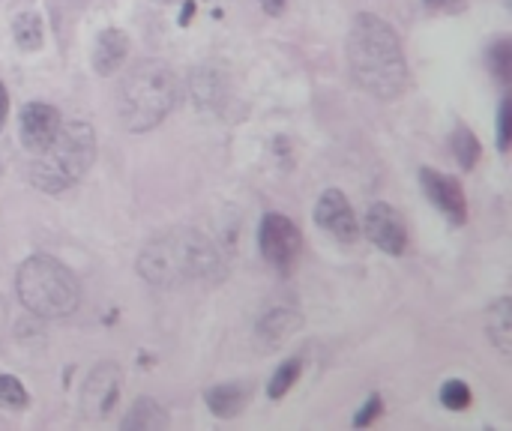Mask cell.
<instances>
[{
  "instance_id": "1",
  "label": "cell",
  "mask_w": 512,
  "mask_h": 431,
  "mask_svg": "<svg viewBox=\"0 0 512 431\" xmlns=\"http://www.w3.org/2000/svg\"><path fill=\"white\" fill-rule=\"evenodd\" d=\"M348 66L354 81L375 99H399L408 87V63L399 33L372 12H360L348 30Z\"/></svg>"
},
{
  "instance_id": "2",
  "label": "cell",
  "mask_w": 512,
  "mask_h": 431,
  "mask_svg": "<svg viewBox=\"0 0 512 431\" xmlns=\"http://www.w3.org/2000/svg\"><path fill=\"white\" fill-rule=\"evenodd\" d=\"M138 273L150 285L177 288L186 282H219L225 264L204 234L180 228L147 243L138 258Z\"/></svg>"
},
{
  "instance_id": "3",
  "label": "cell",
  "mask_w": 512,
  "mask_h": 431,
  "mask_svg": "<svg viewBox=\"0 0 512 431\" xmlns=\"http://www.w3.org/2000/svg\"><path fill=\"white\" fill-rule=\"evenodd\" d=\"M177 75L165 60H138L117 84V117L129 132H147L159 126L177 105Z\"/></svg>"
},
{
  "instance_id": "4",
  "label": "cell",
  "mask_w": 512,
  "mask_h": 431,
  "mask_svg": "<svg viewBox=\"0 0 512 431\" xmlns=\"http://www.w3.org/2000/svg\"><path fill=\"white\" fill-rule=\"evenodd\" d=\"M93 159H96V135L90 123L81 120L60 123L51 144L42 153H36V162L30 165V180L36 189L57 195L75 186L87 174Z\"/></svg>"
},
{
  "instance_id": "5",
  "label": "cell",
  "mask_w": 512,
  "mask_h": 431,
  "mask_svg": "<svg viewBox=\"0 0 512 431\" xmlns=\"http://www.w3.org/2000/svg\"><path fill=\"white\" fill-rule=\"evenodd\" d=\"M18 300L39 318H69L81 303L78 279L54 258L33 255L18 267L15 276Z\"/></svg>"
},
{
  "instance_id": "6",
  "label": "cell",
  "mask_w": 512,
  "mask_h": 431,
  "mask_svg": "<svg viewBox=\"0 0 512 431\" xmlns=\"http://www.w3.org/2000/svg\"><path fill=\"white\" fill-rule=\"evenodd\" d=\"M300 228L285 213H267L258 228L261 255L270 267H276L282 276L294 270V261L300 255Z\"/></svg>"
},
{
  "instance_id": "7",
  "label": "cell",
  "mask_w": 512,
  "mask_h": 431,
  "mask_svg": "<svg viewBox=\"0 0 512 431\" xmlns=\"http://www.w3.org/2000/svg\"><path fill=\"white\" fill-rule=\"evenodd\" d=\"M123 375L114 363H99L81 387V411L90 420H105L120 399Z\"/></svg>"
},
{
  "instance_id": "8",
  "label": "cell",
  "mask_w": 512,
  "mask_h": 431,
  "mask_svg": "<svg viewBox=\"0 0 512 431\" xmlns=\"http://www.w3.org/2000/svg\"><path fill=\"white\" fill-rule=\"evenodd\" d=\"M420 183H423V192L429 195V201L453 222V225H465L468 222V201H465V192L459 186L456 177L450 174H441L435 168H423L420 171Z\"/></svg>"
},
{
  "instance_id": "9",
  "label": "cell",
  "mask_w": 512,
  "mask_h": 431,
  "mask_svg": "<svg viewBox=\"0 0 512 431\" xmlns=\"http://www.w3.org/2000/svg\"><path fill=\"white\" fill-rule=\"evenodd\" d=\"M315 222H318L324 231H330L336 240H342V243H354L357 234H360L354 207L348 204V198H345L339 189L321 192V198H318V204H315Z\"/></svg>"
},
{
  "instance_id": "10",
  "label": "cell",
  "mask_w": 512,
  "mask_h": 431,
  "mask_svg": "<svg viewBox=\"0 0 512 431\" xmlns=\"http://www.w3.org/2000/svg\"><path fill=\"white\" fill-rule=\"evenodd\" d=\"M366 234L387 255H402L405 246H408L405 219L390 204H372L369 207V213H366Z\"/></svg>"
},
{
  "instance_id": "11",
  "label": "cell",
  "mask_w": 512,
  "mask_h": 431,
  "mask_svg": "<svg viewBox=\"0 0 512 431\" xmlns=\"http://www.w3.org/2000/svg\"><path fill=\"white\" fill-rule=\"evenodd\" d=\"M60 129V114L54 105H45V102H27L21 108V117H18V132H21V144L30 150V153H42L51 138L57 135Z\"/></svg>"
},
{
  "instance_id": "12",
  "label": "cell",
  "mask_w": 512,
  "mask_h": 431,
  "mask_svg": "<svg viewBox=\"0 0 512 431\" xmlns=\"http://www.w3.org/2000/svg\"><path fill=\"white\" fill-rule=\"evenodd\" d=\"M126 54H129V36L117 27H108L96 36V45H93V69L99 75H111L117 72L123 63H126Z\"/></svg>"
},
{
  "instance_id": "13",
  "label": "cell",
  "mask_w": 512,
  "mask_h": 431,
  "mask_svg": "<svg viewBox=\"0 0 512 431\" xmlns=\"http://www.w3.org/2000/svg\"><path fill=\"white\" fill-rule=\"evenodd\" d=\"M249 399H252V384H243V381L219 384V387H210L204 393V402H207L210 414L222 417V420H231V417L243 414Z\"/></svg>"
},
{
  "instance_id": "14",
  "label": "cell",
  "mask_w": 512,
  "mask_h": 431,
  "mask_svg": "<svg viewBox=\"0 0 512 431\" xmlns=\"http://www.w3.org/2000/svg\"><path fill=\"white\" fill-rule=\"evenodd\" d=\"M120 429L123 431H162V429H168V414L159 408V402H153V399H138V402L129 408V414L123 417Z\"/></svg>"
},
{
  "instance_id": "15",
  "label": "cell",
  "mask_w": 512,
  "mask_h": 431,
  "mask_svg": "<svg viewBox=\"0 0 512 431\" xmlns=\"http://www.w3.org/2000/svg\"><path fill=\"white\" fill-rule=\"evenodd\" d=\"M486 330H489V339L495 342V348H498L504 357H510L512 354V300L510 297L498 300V303L489 309Z\"/></svg>"
},
{
  "instance_id": "16",
  "label": "cell",
  "mask_w": 512,
  "mask_h": 431,
  "mask_svg": "<svg viewBox=\"0 0 512 431\" xmlns=\"http://www.w3.org/2000/svg\"><path fill=\"white\" fill-rule=\"evenodd\" d=\"M297 327H300V315H297L294 309H273V312H264V318L258 321V336H261L267 345H279V342H285Z\"/></svg>"
},
{
  "instance_id": "17",
  "label": "cell",
  "mask_w": 512,
  "mask_h": 431,
  "mask_svg": "<svg viewBox=\"0 0 512 431\" xmlns=\"http://www.w3.org/2000/svg\"><path fill=\"white\" fill-rule=\"evenodd\" d=\"M12 36H15V42H18L24 51L42 48V39H45V33H42V18H39L36 12H21V15H15V21H12Z\"/></svg>"
},
{
  "instance_id": "18",
  "label": "cell",
  "mask_w": 512,
  "mask_h": 431,
  "mask_svg": "<svg viewBox=\"0 0 512 431\" xmlns=\"http://www.w3.org/2000/svg\"><path fill=\"white\" fill-rule=\"evenodd\" d=\"M453 153H456V162L465 171H471L480 162V141H477V135L465 123H459L456 132H453Z\"/></svg>"
},
{
  "instance_id": "19",
  "label": "cell",
  "mask_w": 512,
  "mask_h": 431,
  "mask_svg": "<svg viewBox=\"0 0 512 431\" xmlns=\"http://www.w3.org/2000/svg\"><path fill=\"white\" fill-rule=\"evenodd\" d=\"M300 372H303V363H300V360H285V363L273 372V378H270V387H267L270 399H282V396L300 381Z\"/></svg>"
},
{
  "instance_id": "20",
  "label": "cell",
  "mask_w": 512,
  "mask_h": 431,
  "mask_svg": "<svg viewBox=\"0 0 512 431\" xmlns=\"http://www.w3.org/2000/svg\"><path fill=\"white\" fill-rule=\"evenodd\" d=\"M489 69L501 84H510L512 78V42L504 36L489 48Z\"/></svg>"
},
{
  "instance_id": "21",
  "label": "cell",
  "mask_w": 512,
  "mask_h": 431,
  "mask_svg": "<svg viewBox=\"0 0 512 431\" xmlns=\"http://www.w3.org/2000/svg\"><path fill=\"white\" fill-rule=\"evenodd\" d=\"M471 387L465 381H447L441 387V402L447 411H468L471 408Z\"/></svg>"
},
{
  "instance_id": "22",
  "label": "cell",
  "mask_w": 512,
  "mask_h": 431,
  "mask_svg": "<svg viewBox=\"0 0 512 431\" xmlns=\"http://www.w3.org/2000/svg\"><path fill=\"white\" fill-rule=\"evenodd\" d=\"M27 402H30V396H27L24 384L12 375H0V405L21 411V408H27Z\"/></svg>"
},
{
  "instance_id": "23",
  "label": "cell",
  "mask_w": 512,
  "mask_h": 431,
  "mask_svg": "<svg viewBox=\"0 0 512 431\" xmlns=\"http://www.w3.org/2000/svg\"><path fill=\"white\" fill-rule=\"evenodd\" d=\"M512 138V105L510 99L501 102V114H498V147L501 150H510Z\"/></svg>"
},
{
  "instance_id": "24",
  "label": "cell",
  "mask_w": 512,
  "mask_h": 431,
  "mask_svg": "<svg viewBox=\"0 0 512 431\" xmlns=\"http://www.w3.org/2000/svg\"><path fill=\"white\" fill-rule=\"evenodd\" d=\"M384 411V402H381V396H372L363 408H360V414L354 417V426L357 429H363V426H372L375 420H378V414Z\"/></svg>"
},
{
  "instance_id": "25",
  "label": "cell",
  "mask_w": 512,
  "mask_h": 431,
  "mask_svg": "<svg viewBox=\"0 0 512 431\" xmlns=\"http://www.w3.org/2000/svg\"><path fill=\"white\" fill-rule=\"evenodd\" d=\"M426 6L432 12H450V15H456V12L465 9V0H426Z\"/></svg>"
},
{
  "instance_id": "26",
  "label": "cell",
  "mask_w": 512,
  "mask_h": 431,
  "mask_svg": "<svg viewBox=\"0 0 512 431\" xmlns=\"http://www.w3.org/2000/svg\"><path fill=\"white\" fill-rule=\"evenodd\" d=\"M285 3H288V0H261V9H264L267 15H282V12H285Z\"/></svg>"
},
{
  "instance_id": "27",
  "label": "cell",
  "mask_w": 512,
  "mask_h": 431,
  "mask_svg": "<svg viewBox=\"0 0 512 431\" xmlns=\"http://www.w3.org/2000/svg\"><path fill=\"white\" fill-rule=\"evenodd\" d=\"M6 117H9V96H6V87H3V81H0V132H3V126H6Z\"/></svg>"
},
{
  "instance_id": "28",
  "label": "cell",
  "mask_w": 512,
  "mask_h": 431,
  "mask_svg": "<svg viewBox=\"0 0 512 431\" xmlns=\"http://www.w3.org/2000/svg\"><path fill=\"white\" fill-rule=\"evenodd\" d=\"M192 12H195V3H192V0H186V6H183V15H180V24H189Z\"/></svg>"
},
{
  "instance_id": "29",
  "label": "cell",
  "mask_w": 512,
  "mask_h": 431,
  "mask_svg": "<svg viewBox=\"0 0 512 431\" xmlns=\"http://www.w3.org/2000/svg\"><path fill=\"white\" fill-rule=\"evenodd\" d=\"M162 3H168V0H162Z\"/></svg>"
}]
</instances>
